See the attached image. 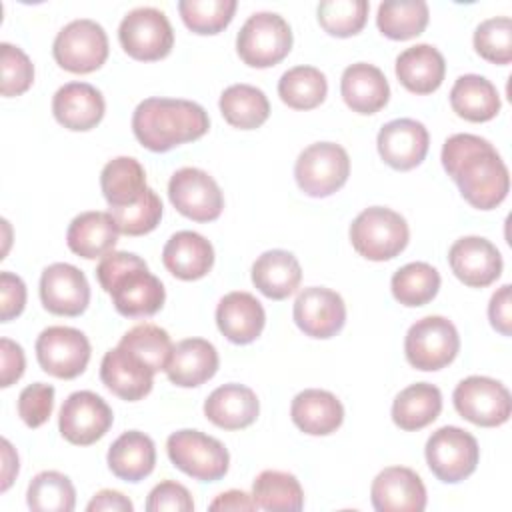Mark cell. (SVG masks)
<instances>
[{
    "mask_svg": "<svg viewBox=\"0 0 512 512\" xmlns=\"http://www.w3.org/2000/svg\"><path fill=\"white\" fill-rule=\"evenodd\" d=\"M236 0H180L178 12L182 22L194 34H218L234 18Z\"/></svg>",
    "mask_w": 512,
    "mask_h": 512,
    "instance_id": "cell-43",
    "label": "cell"
},
{
    "mask_svg": "<svg viewBox=\"0 0 512 512\" xmlns=\"http://www.w3.org/2000/svg\"><path fill=\"white\" fill-rule=\"evenodd\" d=\"M52 56L60 68L72 74L94 72L108 58V36L96 20H72L56 34Z\"/></svg>",
    "mask_w": 512,
    "mask_h": 512,
    "instance_id": "cell-9",
    "label": "cell"
},
{
    "mask_svg": "<svg viewBox=\"0 0 512 512\" xmlns=\"http://www.w3.org/2000/svg\"><path fill=\"white\" fill-rule=\"evenodd\" d=\"M90 352V342L78 328L48 326L36 338V358L40 368L62 380L80 376L90 362Z\"/></svg>",
    "mask_w": 512,
    "mask_h": 512,
    "instance_id": "cell-13",
    "label": "cell"
},
{
    "mask_svg": "<svg viewBox=\"0 0 512 512\" xmlns=\"http://www.w3.org/2000/svg\"><path fill=\"white\" fill-rule=\"evenodd\" d=\"M450 106L468 122H488L500 112V96L488 78L464 74L450 90Z\"/></svg>",
    "mask_w": 512,
    "mask_h": 512,
    "instance_id": "cell-33",
    "label": "cell"
},
{
    "mask_svg": "<svg viewBox=\"0 0 512 512\" xmlns=\"http://www.w3.org/2000/svg\"><path fill=\"white\" fill-rule=\"evenodd\" d=\"M106 460L110 472L116 478L126 482H140L154 470L156 446L148 434L128 430L112 442Z\"/></svg>",
    "mask_w": 512,
    "mask_h": 512,
    "instance_id": "cell-31",
    "label": "cell"
},
{
    "mask_svg": "<svg viewBox=\"0 0 512 512\" xmlns=\"http://www.w3.org/2000/svg\"><path fill=\"white\" fill-rule=\"evenodd\" d=\"M394 70L398 82L408 92L430 94L440 88L446 74V62L442 52L432 44H416L398 54Z\"/></svg>",
    "mask_w": 512,
    "mask_h": 512,
    "instance_id": "cell-30",
    "label": "cell"
},
{
    "mask_svg": "<svg viewBox=\"0 0 512 512\" xmlns=\"http://www.w3.org/2000/svg\"><path fill=\"white\" fill-rule=\"evenodd\" d=\"M218 352L204 338L180 340L166 366L168 380L180 388H194L208 382L218 370Z\"/></svg>",
    "mask_w": 512,
    "mask_h": 512,
    "instance_id": "cell-27",
    "label": "cell"
},
{
    "mask_svg": "<svg viewBox=\"0 0 512 512\" xmlns=\"http://www.w3.org/2000/svg\"><path fill=\"white\" fill-rule=\"evenodd\" d=\"M146 510L148 512H162V510L190 512L194 510V500L186 486H182L176 480H164L150 490L146 500Z\"/></svg>",
    "mask_w": 512,
    "mask_h": 512,
    "instance_id": "cell-49",
    "label": "cell"
},
{
    "mask_svg": "<svg viewBox=\"0 0 512 512\" xmlns=\"http://www.w3.org/2000/svg\"><path fill=\"white\" fill-rule=\"evenodd\" d=\"M220 112L224 120L240 130H254L270 116L266 94L252 84H232L220 94Z\"/></svg>",
    "mask_w": 512,
    "mask_h": 512,
    "instance_id": "cell-36",
    "label": "cell"
},
{
    "mask_svg": "<svg viewBox=\"0 0 512 512\" xmlns=\"http://www.w3.org/2000/svg\"><path fill=\"white\" fill-rule=\"evenodd\" d=\"M118 230L126 236H142L152 232L162 218V200L152 188H146L144 196L124 208H110Z\"/></svg>",
    "mask_w": 512,
    "mask_h": 512,
    "instance_id": "cell-46",
    "label": "cell"
},
{
    "mask_svg": "<svg viewBox=\"0 0 512 512\" xmlns=\"http://www.w3.org/2000/svg\"><path fill=\"white\" fill-rule=\"evenodd\" d=\"M26 306V284L18 274L4 270L0 274V320L10 322Z\"/></svg>",
    "mask_w": 512,
    "mask_h": 512,
    "instance_id": "cell-50",
    "label": "cell"
},
{
    "mask_svg": "<svg viewBox=\"0 0 512 512\" xmlns=\"http://www.w3.org/2000/svg\"><path fill=\"white\" fill-rule=\"evenodd\" d=\"M292 50L290 24L276 12H254L236 36V52L252 68H270Z\"/></svg>",
    "mask_w": 512,
    "mask_h": 512,
    "instance_id": "cell-5",
    "label": "cell"
},
{
    "mask_svg": "<svg viewBox=\"0 0 512 512\" xmlns=\"http://www.w3.org/2000/svg\"><path fill=\"white\" fill-rule=\"evenodd\" d=\"M120 348L130 352L134 358H138L144 366H148L154 374L160 370H166L174 344L170 340V334L150 322L138 324L130 328L118 342Z\"/></svg>",
    "mask_w": 512,
    "mask_h": 512,
    "instance_id": "cell-40",
    "label": "cell"
},
{
    "mask_svg": "<svg viewBox=\"0 0 512 512\" xmlns=\"http://www.w3.org/2000/svg\"><path fill=\"white\" fill-rule=\"evenodd\" d=\"M380 158L394 170H412L428 154L430 136L422 122L396 118L386 122L376 138Z\"/></svg>",
    "mask_w": 512,
    "mask_h": 512,
    "instance_id": "cell-18",
    "label": "cell"
},
{
    "mask_svg": "<svg viewBox=\"0 0 512 512\" xmlns=\"http://www.w3.org/2000/svg\"><path fill=\"white\" fill-rule=\"evenodd\" d=\"M162 262L172 276L180 280H198L212 270L214 248L202 234L180 230L164 244Z\"/></svg>",
    "mask_w": 512,
    "mask_h": 512,
    "instance_id": "cell-26",
    "label": "cell"
},
{
    "mask_svg": "<svg viewBox=\"0 0 512 512\" xmlns=\"http://www.w3.org/2000/svg\"><path fill=\"white\" fill-rule=\"evenodd\" d=\"M0 70H2V96H20L34 82V64L28 54L8 42L0 44Z\"/></svg>",
    "mask_w": 512,
    "mask_h": 512,
    "instance_id": "cell-47",
    "label": "cell"
},
{
    "mask_svg": "<svg viewBox=\"0 0 512 512\" xmlns=\"http://www.w3.org/2000/svg\"><path fill=\"white\" fill-rule=\"evenodd\" d=\"M218 330L234 344L254 342L266 324L262 304L250 292H230L220 298L216 306Z\"/></svg>",
    "mask_w": 512,
    "mask_h": 512,
    "instance_id": "cell-23",
    "label": "cell"
},
{
    "mask_svg": "<svg viewBox=\"0 0 512 512\" xmlns=\"http://www.w3.org/2000/svg\"><path fill=\"white\" fill-rule=\"evenodd\" d=\"M442 412V392L428 382L404 388L392 402V420L400 430L414 432L432 424Z\"/></svg>",
    "mask_w": 512,
    "mask_h": 512,
    "instance_id": "cell-34",
    "label": "cell"
},
{
    "mask_svg": "<svg viewBox=\"0 0 512 512\" xmlns=\"http://www.w3.org/2000/svg\"><path fill=\"white\" fill-rule=\"evenodd\" d=\"M448 262L454 276L470 288L490 286L502 274L498 248L482 236L458 238L448 250Z\"/></svg>",
    "mask_w": 512,
    "mask_h": 512,
    "instance_id": "cell-19",
    "label": "cell"
},
{
    "mask_svg": "<svg viewBox=\"0 0 512 512\" xmlns=\"http://www.w3.org/2000/svg\"><path fill=\"white\" fill-rule=\"evenodd\" d=\"M88 512H132L134 504L118 490H100L86 506Z\"/></svg>",
    "mask_w": 512,
    "mask_h": 512,
    "instance_id": "cell-53",
    "label": "cell"
},
{
    "mask_svg": "<svg viewBox=\"0 0 512 512\" xmlns=\"http://www.w3.org/2000/svg\"><path fill=\"white\" fill-rule=\"evenodd\" d=\"M96 278L118 314L146 318L156 314L166 300L164 286L148 264L134 252H108L96 266Z\"/></svg>",
    "mask_w": 512,
    "mask_h": 512,
    "instance_id": "cell-3",
    "label": "cell"
},
{
    "mask_svg": "<svg viewBox=\"0 0 512 512\" xmlns=\"http://www.w3.org/2000/svg\"><path fill=\"white\" fill-rule=\"evenodd\" d=\"M370 4L366 0H324L318 4L320 26L338 38L358 34L368 18Z\"/></svg>",
    "mask_w": 512,
    "mask_h": 512,
    "instance_id": "cell-44",
    "label": "cell"
},
{
    "mask_svg": "<svg viewBox=\"0 0 512 512\" xmlns=\"http://www.w3.org/2000/svg\"><path fill=\"white\" fill-rule=\"evenodd\" d=\"M512 304H510V284L500 286L488 304V318L490 324L496 332H500L502 336H510L512 334Z\"/></svg>",
    "mask_w": 512,
    "mask_h": 512,
    "instance_id": "cell-52",
    "label": "cell"
},
{
    "mask_svg": "<svg viewBox=\"0 0 512 512\" xmlns=\"http://www.w3.org/2000/svg\"><path fill=\"white\" fill-rule=\"evenodd\" d=\"M102 384L126 402L142 400L154 386V372L124 348H110L100 362Z\"/></svg>",
    "mask_w": 512,
    "mask_h": 512,
    "instance_id": "cell-22",
    "label": "cell"
},
{
    "mask_svg": "<svg viewBox=\"0 0 512 512\" xmlns=\"http://www.w3.org/2000/svg\"><path fill=\"white\" fill-rule=\"evenodd\" d=\"M410 238L404 216L384 206L362 210L350 224V242L354 250L372 262H384L398 256Z\"/></svg>",
    "mask_w": 512,
    "mask_h": 512,
    "instance_id": "cell-4",
    "label": "cell"
},
{
    "mask_svg": "<svg viewBox=\"0 0 512 512\" xmlns=\"http://www.w3.org/2000/svg\"><path fill=\"white\" fill-rule=\"evenodd\" d=\"M0 386L8 388L14 382H18L24 374L26 368V358H24V350L20 344H16L10 338H2L0 340Z\"/></svg>",
    "mask_w": 512,
    "mask_h": 512,
    "instance_id": "cell-51",
    "label": "cell"
},
{
    "mask_svg": "<svg viewBox=\"0 0 512 512\" xmlns=\"http://www.w3.org/2000/svg\"><path fill=\"white\" fill-rule=\"evenodd\" d=\"M476 52L494 64H510L512 60V20L508 16L488 18L474 30Z\"/></svg>",
    "mask_w": 512,
    "mask_h": 512,
    "instance_id": "cell-45",
    "label": "cell"
},
{
    "mask_svg": "<svg viewBox=\"0 0 512 512\" xmlns=\"http://www.w3.org/2000/svg\"><path fill=\"white\" fill-rule=\"evenodd\" d=\"M460 350L456 326L444 316H424L416 320L404 338V354L410 366L434 372L448 366Z\"/></svg>",
    "mask_w": 512,
    "mask_h": 512,
    "instance_id": "cell-8",
    "label": "cell"
},
{
    "mask_svg": "<svg viewBox=\"0 0 512 512\" xmlns=\"http://www.w3.org/2000/svg\"><path fill=\"white\" fill-rule=\"evenodd\" d=\"M166 452L178 470L200 482H216L228 472V450L220 440L200 430L184 428L170 434Z\"/></svg>",
    "mask_w": 512,
    "mask_h": 512,
    "instance_id": "cell-6",
    "label": "cell"
},
{
    "mask_svg": "<svg viewBox=\"0 0 512 512\" xmlns=\"http://www.w3.org/2000/svg\"><path fill=\"white\" fill-rule=\"evenodd\" d=\"M328 82L324 72L314 66H294L278 80L280 100L294 110H312L326 98Z\"/></svg>",
    "mask_w": 512,
    "mask_h": 512,
    "instance_id": "cell-38",
    "label": "cell"
},
{
    "mask_svg": "<svg viewBox=\"0 0 512 512\" xmlns=\"http://www.w3.org/2000/svg\"><path fill=\"white\" fill-rule=\"evenodd\" d=\"M2 486L0 490L6 492L14 480V476L18 474V454L14 452L12 444L4 438L2 440Z\"/></svg>",
    "mask_w": 512,
    "mask_h": 512,
    "instance_id": "cell-55",
    "label": "cell"
},
{
    "mask_svg": "<svg viewBox=\"0 0 512 512\" xmlns=\"http://www.w3.org/2000/svg\"><path fill=\"white\" fill-rule=\"evenodd\" d=\"M120 46L134 60L166 58L174 46V30L168 16L152 6L130 10L118 26Z\"/></svg>",
    "mask_w": 512,
    "mask_h": 512,
    "instance_id": "cell-10",
    "label": "cell"
},
{
    "mask_svg": "<svg viewBox=\"0 0 512 512\" xmlns=\"http://www.w3.org/2000/svg\"><path fill=\"white\" fill-rule=\"evenodd\" d=\"M256 502L242 490H228L210 502V510H256Z\"/></svg>",
    "mask_w": 512,
    "mask_h": 512,
    "instance_id": "cell-54",
    "label": "cell"
},
{
    "mask_svg": "<svg viewBox=\"0 0 512 512\" xmlns=\"http://www.w3.org/2000/svg\"><path fill=\"white\" fill-rule=\"evenodd\" d=\"M252 498L262 510L296 512L304 506V490L298 478L282 470H264L252 484Z\"/></svg>",
    "mask_w": 512,
    "mask_h": 512,
    "instance_id": "cell-39",
    "label": "cell"
},
{
    "mask_svg": "<svg viewBox=\"0 0 512 512\" xmlns=\"http://www.w3.org/2000/svg\"><path fill=\"white\" fill-rule=\"evenodd\" d=\"M294 322L310 338H332L346 322V304L342 296L324 286L304 288L294 302Z\"/></svg>",
    "mask_w": 512,
    "mask_h": 512,
    "instance_id": "cell-16",
    "label": "cell"
},
{
    "mask_svg": "<svg viewBox=\"0 0 512 512\" xmlns=\"http://www.w3.org/2000/svg\"><path fill=\"white\" fill-rule=\"evenodd\" d=\"M428 4L424 0H386L378 6V30L390 40H410L428 26Z\"/></svg>",
    "mask_w": 512,
    "mask_h": 512,
    "instance_id": "cell-37",
    "label": "cell"
},
{
    "mask_svg": "<svg viewBox=\"0 0 512 512\" xmlns=\"http://www.w3.org/2000/svg\"><path fill=\"white\" fill-rule=\"evenodd\" d=\"M340 94L352 112L376 114L388 104L390 86L378 66L356 62L342 72Z\"/></svg>",
    "mask_w": 512,
    "mask_h": 512,
    "instance_id": "cell-25",
    "label": "cell"
},
{
    "mask_svg": "<svg viewBox=\"0 0 512 512\" xmlns=\"http://www.w3.org/2000/svg\"><path fill=\"white\" fill-rule=\"evenodd\" d=\"M452 402L456 412L484 428H494L508 422L512 414V398L508 388L488 376H468L454 388Z\"/></svg>",
    "mask_w": 512,
    "mask_h": 512,
    "instance_id": "cell-12",
    "label": "cell"
},
{
    "mask_svg": "<svg viewBox=\"0 0 512 512\" xmlns=\"http://www.w3.org/2000/svg\"><path fill=\"white\" fill-rule=\"evenodd\" d=\"M100 188L110 208H124L138 202L146 192V172L132 156H118L106 162L100 172Z\"/></svg>",
    "mask_w": 512,
    "mask_h": 512,
    "instance_id": "cell-35",
    "label": "cell"
},
{
    "mask_svg": "<svg viewBox=\"0 0 512 512\" xmlns=\"http://www.w3.org/2000/svg\"><path fill=\"white\" fill-rule=\"evenodd\" d=\"M424 454L432 474L446 484H456L468 478L480 460L476 438L458 426H442L432 432L426 440Z\"/></svg>",
    "mask_w": 512,
    "mask_h": 512,
    "instance_id": "cell-11",
    "label": "cell"
},
{
    "mask_svg": "<svg viewBox=\"0 0 512 512\" xmlns=\"http://www.w3.org/2000/svg\"><path fill=\"white\" fill-rule=\"evenodd\" d=\"M120 236L118 224L110 212H100V210H90L78 214L68 230H66V244L68 248L86 258H104L112 248L116 246Z\"/></svg>",
    "mask_w": 512,
    "mask_h": 512,
    "instance_id": "cell-29",
    "label": "cell"
},
{
    "mask_svg": "<svg viewBox=\"0 0 512 512\" xmlns=\"http://www.w3.org/2000/svg\"><path fill=\"white\" fill-rule=\"evenodd\" d=\"M40 300L56 316H80L90 302V284L80 268L54 262L40 276Z\"/></svg>",
    "mask_w": 512,
    "mask_h": 512,
    "instance_id": "cell-17",
    "label": "cell"
},
{
    "mask_svg": "<svg viewBox=\"0 0 512 512\" xmlns=\"http://www.w3.org/2000/svg\"><path fill=\"white\" fill-rule=\"evenodd\" d=\"M210 128L206 110L182 98H146L132 114L136 140L152 152H168L202 138Z\"/></svg>",
    "mask_w": 512,
    "mask_h": 512,
    "instance_id": "cell-2",
    "label": "cell"
},
{
    "mask_svg": "<svg viewBox=\"0 0 512 512\" xmlns=\"http://www.w3.org/2000/svg\"><path fill=\"white\" fill-rule=\"evenodd\" d=\"M292 422L310 436H328L344 422L342 402L328 390L306 388L290 404Z\"/></svg>",
    "mask_w": 512,
    "mask_h": 512,
    "instance_id": "cell-28",
    "label": "cell"
},
{
    "mask_svg": "<svg viewBox=\"0 0 512 512\" xmlns=\"http://www.w3.org/2000/svg\"><path fill=\"white\" fill-rule=\"evenodd\" d=\"M300 280V262L288 250H266L252 264V282L270 300L292 296L300 286Z\"/></svg>",
    "mask_w": 512,
    "mask_h": 512,
    "instance_id": "cell-32",
    "label": "cell"
},
{
    "mask_svg": "<svg viewBox=\"0 0 512 512\" xmlns=\"http://www.w3.org/2000/svg\"><path fill=\"white\" fill-rule=\"evenodd\" d=\"M172 206L194 222H212L222 214L224 196L216 180L194 166L180 168L168 182Z\"/></svg>",
    "mask_w": 512,
    "mask_h": 512,
    "instance_id": "cell-14",
    "label": "cell"
},
{
    "mask_svg": "<svg viewBox=\"0 0 512 512\" xmlns=\"http://www.w3.org/2000/svg\"><path fill=\"white\" fill-rule=\"evenodd\" d=\"M26 502L34 512H72L76 506V490L66 474L44 470L28 484Z\"/></svg>",
    "mask_w": 512,
    "mask_h": 512,
    "instance_id": "cell-42",
    "label": "cell"
},
{
    "mask_svg": "<svg viewBox=\"0 0 512 512\" xmlns=\"http://www.w3.org/2000/svg\"><path fill=\"white\" fill-rule=\"evenodd\" d=\"M106 102L102 92L88 82H68L52 98V114L68 130H92L104 118Z\"/></svg>",
    "mask_w": 512,
    "mask_h": 512,
    "instance_id": "cell-21",
    "label": "cell"
},
{
    "mask_svg": "<svg viewBox=\"0 0 512 512\" xmlns=\"http://www.w3.org/2000/svg\"><path fill=\"white\" fill-rule=\"evenodd\" d=\"M54 408V386L44 382L28 384L18 396V416L28 428L42 426Z\"/></svg>",
    "mask_w": 512,
    "mask_h": 512,
    "instance_id": "cell-48",
    "label": "cell"
},
{
    "mask_svg": "<svg viewBox=\"0 0 512 512\" xmlns=\"http://www.w3.org/2000/svg\"><path fill=\"white\" fill-rule=\"evenodd\" d=\"M370 500L378 512H422L426 508V486L406 466H388L372 482Z\"/></svg>",
    "mask_w": 512,
    "mask_h": 512,
    "instance_id": "cell-20",
    "label": "cell"
},
{
    "mask_svg": "<svg viewBox=\"0 0 512 512\" xmlns=\"http://www.w3.org/2000/svg\"><path fill=\"white\" fill-rule=\"evenodd\" d=\"M260 412L258 396L244 384H222L204 402V416L218 428L242 430L256 422Z\"/></svg>",
    "mask_w": 512,
    "mask_h": 512,
    "instance_id": "cell-24",
    "label": "cell"
},
{
    "mask_svg": "<svg viewBox=\"0 0 512 512\" xmlns=\"http://www.w3.org/2000/svg\"><path fill=\"white\" fill-rule=\"evenodd\" d=\"M390 288L402 306H424L438 294L440 274L428 262H410L394 272Z\"/></svg>",
    "mask_w": 512,
    "mask_h": 512,
    "instance_id": "cell-41",
    "label": "cell"
},
{
    "mask_svg": "<svg viewBox=\"0 0 512 512\" xmlns=\"http://www.w3.org/2000/svg\"><path fill=\"white\" fill-rule=\"evenodd\" d=\"M348 176V152L336 142L310 144L298 154L294 164V178L300 190L312 198H326L338 192Z\"/></svg>",
    "mask_w": 512,
    "mask_h": 512,
    "instance_id": "cell-7",
    "label": "cell"
},
{
    "mask_svg": "<svg viewBox=\"0 0 512 512\" xmlns=\"http://www.w3.org/2000/svg\"><path fill=\"white\" fill-rule=\"evenodd\" d=\"M440 160L472 208L492 210L508 196L510 174L490 140L466 132L452 134L442 146Z\"/></svg>",
    "mask_w": 512,
    "mask_h": 512,
    "instance_id": "cell-1",
    "label": "cell"
},
{
    "mask_svg": "<svg viewBox=\"0 0 512 512\" xmlns=\"http://www.w3.org/2000/svg\"><path fill=\"white\" fill-rule=\"evenodd\" d=\"M114 414L102 396L90 390L72 392L58 416L62 438L76 446H90L100 440L112 426Z\"/></svg>",
    "mask_w": 512,
    "mask_h": 512,
    "instance_id": "cell-15",
    "label": "cell"
}]
</instances>
